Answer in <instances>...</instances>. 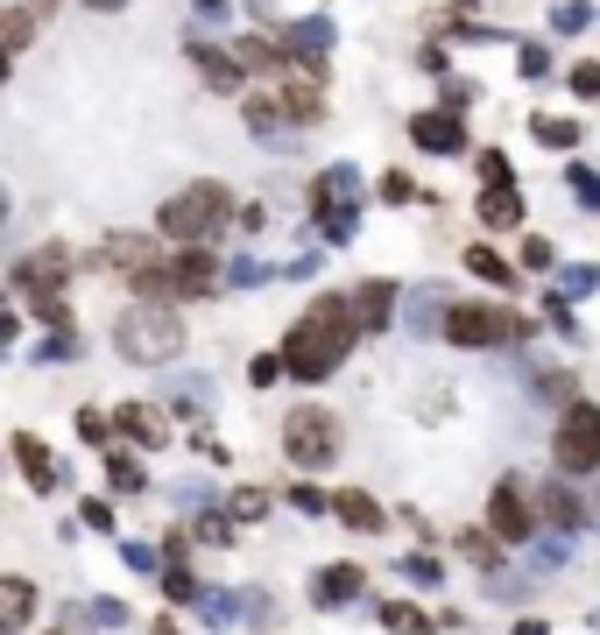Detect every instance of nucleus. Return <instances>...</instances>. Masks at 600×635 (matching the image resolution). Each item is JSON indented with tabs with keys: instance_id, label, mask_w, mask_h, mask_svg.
Returning a JSON list of instances; mask_svg holds the SVG:
<instances>
[{
	"instance_id": "nucleus-1",
	"label": "nucleus",
	"mask_w": 600,
	"mask_h": 635,
	"mask_svg": "<svg viewBox=\"0 0 600 635\" xmlns=\"http://www.w3.org/2000/svg\"><path fill=\"white\" fill-rule=\"evenodd\" d=\"M353 346V311L347 297H319V304L304 311V325H290V339H283V374H297V382H325V374L347 360Z\"/></svg>"
},
{
	"instance_id": "nucleus-2",
	"label": "nucleus",
	"mask_w": 600,
	"mask_h": 635,
	"mask_svg": "<svg viewBox=\"0 0 600 635\" xmlns=\"http://www.w3.org/2000/svg\"><path fill=\"white\" fill-rule=\"evenodd\" d=\"M113 346L128 360H142V368H156V360H177L184 354V325H177V311L170 304H128L120 311V325H113Z\"/></svg>"
},
{
	"instance_id": "nucleus-3",
	"label": "nucleus",
	"mask_w": 600,
	"mask_h": 635,
	"mask_svg": "<svg viewBox=\"0 0 600 635\" xmlns=\"http://www.w3.org/2000/svg\"><path fill=\"white\" fill-rule=\"evenodd\" d=\"M227 219H233V199H227V184H213V177H205V184H184L170 205H163V233H170L177 248H191V240H213Z\"/></svg>"
},
{
	"instance_id": "nucleus-4",
	"label": "nucleus",
	"mask_w": 600,
	"mask_h": 635,
	"mask_svg": "<svg viewBox=\"0 0 600 635\" xmlns=\"http://www.w3.org/2000/svg\"><path fill=\"white\" fill-rule=\"evenodd\" d=\"M64 276H71V254L64 248H36V254H22V262H14V290L28 297V311H36L43 325H71Z\"/></svg>"
},
{
	"instance_id": "nucleus-5",
	"label": "nucleus",
	"mask_w": 600,
	"mask_h": 635,
	"mask_svg": "<svg viewBox=\"0 0 600 635\" xmlns=\"http://www.w3.org/2000/svg\"><path fill=\"white\" fill-rule=\"evenodd\" d=\"M283 452H290L304 474H319V466L339 459V417L319 410V403H304V410L283 417Z\"/></svg>"
},
{
	"instance_id": "nucleus-6",
	"label": "nucleus",
	"mask_w": 600,
	"mask_h": 635,
	"mask_svg": "<svg viewBox=\"0 0 600 635\" xmlns=\"http://www.w3.org/2000/svg\"><path fill=\"white\" fill-rule=\"evenodd\" d=\"M445 339L453 346H508V339H523V317L508 304H453L445 311Z\"/></svg>"
},
{
	"instance_id": "nucleus-7",
	"label": "nucleus",
	"mask_w": 600,
	"mask_h": 635,
	"mask_svg": "<svg viewBox=\"0 0 600 635\" xmlns=\"http://www.w3.org/2000/svg\"><path fill=\"white\" fill-rule=\"evenodd\" d=\"M551 459H559V474L573 480V474H593L600 466V410L593 403H573L559 423V438H551Z\"/></svg>"
},
{
	"instance_id": "nucleus-8",
	"label": "nucleus",
	"mask_w": 600,
	"mask_h": 635,
	"mask_svg": "<svg viewBox=\"0 0 600 635\" xmlns=\"http://www.w3.org/2000/svg\"><path fill=\"white\" fill-rule=\"evenodd\" d=\"M219 283H227V276H219V262H213L205 240H191L177 262H163V297H213Z\"/></svg>"
},
{
	"instance_id": "nucleus-9",
	"label": "nucleus",
	"mask_w": 600,
	"mask_h": 635,
	"mask_svg": "<svg viewBox=\"0 0 600 635\" xmlns=\"http://www.w3.org/2000/svg\"><path fill=\"white\" fill-rule=\"evenodd\" d=\"M488 529L502 543H523L537 529V508H530V488H523V480H502V488L488 494Z\"/></svg>"
},
{
	"instance_id": "nucleus-10",
	"label": "nucleus",
	"mask_w": 600,
	"mask_h": 635,
	"mask_svg": "<svg viewBox=\"0 0 600 635\" xmlns=\"http://www.w3.org/2000/svg\"><path fill=\"white\" fill-rule=\"evenodd\" d=\"M410 142L431 148V156H459V148H467V128H459L453 106H439V113H417L410 120Z\"/></svg>"
},
{
	"instance_id": "nucleus-11",
	"label": "nucleus",
	"mask_w": 600,
	"mask_h": 635,
	"mask_svg": "<svg viewBox=\"0 0 600 635\" xmlns=\"http://www.w3.org/2000/svg\"><path fill=\"white\" fill-rule=\"evenodd\" d=\"M113 431H120V438H134L142 452L170 445V417H163V410H148V403H128V410H113Z\"/></svg>"
},
{
	"instance_id": "nucleus-12",
	"label": "nucleus",
	"mask_w": 600,
	"mask_h": 635,
	"mask_svg": "<svg viewBox=\"0 0 600 635\" xmlns=\"http://www.w3.org/2000/svg\"><path fill=\"white\" fill-rule=\"evenodd\" d=\"M347 311H353V332H382L388 311H396V283H360L347 297Z\"/></svg>"
},
{
	"instance_id": "nucleus-13",
	"label": "nucleus",
	"mask_w": 600,
	"mask_h": 635,
	"mask_svg": "<svg viewBox=\"0 0 600 635\" xmlns=\"http://www.w3.org/2000/svg\"><path fill=\"white\" fill-rule=\"evenodd\" d=\"M360 586H368V579H360V565H325L319 579H311V600H319V608H339V600H353Z\"/></svg>"
},
{
	"instance_id": "nucleus-14",
	"label": "nucleus",
	"mask_w": 600,
	"mask_h": 635,
	"mask_svg": "<svg viewBox=\"0 0 600 635\" xmlns=\"http://www.w3.org/2000/svg\"><path fill=\"white\" fill-rule=\"evenodd\" d=\"M28 614H36V586H28V579H0V635L28 628Z\"/></svg>"
},
{
	"instance_id": "nucleus-15",
	"label": "nucleus",
	"mask_w": 600,
	"mask_h": 635,
	"mask_svg": "<svg viewBox=\"0 0 600 635\" xmlns=\"http://www.w3.org/2000/svg\"><path fill=\"white\" fill-rule=\"evenodd\" d=\"M516 219H523V191L516 184H488V199H480V226L502 233V226H516Z\"/></svg>"
},
{
	"instance_id": "nucleus-16",
	"label": "nucleus",
	"mask_w": 600,
	"mask_h": 635,
	"mask_svg": "<svg viewBox=\"0 0 600 635\" xmlns=\"http://www.w3.org/2000/svg\"><path fill=\"white\" fill-rule=\"evenodd\" d=\"M14 466L28 474V488H43V494L57 488V459L43 452V438H14Z\"/></svg>"
},
{
	"instance_id": "nucleus-17",
	"label": "nucleus",
	"mask_w": 600,
	"mask_h": 635,
	"mask_svg": "<svg viewBox=\"0 0 600 635\" xmlns=\"http://www.w3.org/2000/svg\"><path fill=\"white\" fill-rule=\"evenodd\" d=\"M191 57H199V71L219 85V93H233V85H240V64H233L227 50H213V43H191Z\"/></svg>"
},
{
	"instance_id": "nucleus-18",
	"label": "nucleus",
	"mask_w": 600,
	"mask_h": 635,
	"mask_svg": "<svg viewBox=\"0 0 600 635\" xmlns=\"http://www.w3.org/2000/svg\"><path fill=\"white\" fill-rule=\"evenodd\" d=\"M537 508H544V516L559 523V529H579V516H587V508L573 502V488H565V474H559V480H551V488H544V502H537Z\"/></svg>"
},
{
	"instance_id": "nucleus-19",
	"label": "nucleus",
	"mask_w": 600,
	"mask_h": 635,
	"mask_svg": "<svg viewBox=\"0 0 600 635\" xmlns=\"http://www.w3.org/2000/svg\"><path fill=\"white\" fill-rule=\"evenodd\" d=\"M339 523L347 529H360V537H374V529H382V502H368V494H339Z\"/></svg>"
},
{
	"instance_id": "nucleus-20",
	"label": "nucleus",
	"mask_w": 600,
	"mask_h": 635,
	"mask_svg": "<svg viewBox=\"0 0 600 635\" xmlns=\"http://www.w3.org/2000/svg\"><path fill=\"white\" fill-rule=\"evenodd\" d=\"M530 134H537L544 148H573V142H579V128H573V120H559V113H537Z\"/></svg>"
},
{
	"instance_id": "nucleus-21",
	"label": "nucleus",
	"mask_w": 600,
	"mask_h": 635,
	"mask_svg": "<svg viewBox=\"0 0 600 635\" xmlns=\"http://www.w3.org/2000/svg\"><path fill=\"white\" fill-rule=\"evenodd\" d=\"M453 543L473 558V565H494V558H502V537H494V529H459Z\"/></svg>"
},
{
	"instance_id": "nucleus-22",
	"label": "nucleus",
	"mask_w": 600,
	"mask_h": 635,
	"mask_svg": "<svg viewBox=\"0 0 600 635\" xmlns=\"http://www.w3.org/2000/svg\"><path fill=\"white\" fill-rule=\"evenodd\" d=\"M467 268H473L480 283H508V276H516V268H508V262H502V254H494V248H467Z\"/></svg>"
},
{
	"instance_id": "nucleus-23",
	"label": "nucleus",
	"mask_w": 600,
	"mask_h": 635,
	"mask_svg": "<svg viewBox=\"0 0 600 635\" xmlns=\"http://www.w3.org/2000/svg\"><path fill=\"white\" fill-rule=\"evenodd\" d=\"M107 480H113L120 494H142V459H128V452H113V459H107Z\"/></svg>"
},
{
	"instance_id": "nucleus-24",
	"label": "nucleus",
	"mask_w": 600,
	"mask_h": 635,
	"mask_svg": "<svg viewBox=\"0 0 600 635\" xmlns=\"http://www.w3.org/2000/svg\"><path fill=\"white\" fill-rule=\"evenodd\" d=\"M382 622H388V628H396V635H431V614H417V608H403V600H396V608H382Z\"/></svg>"
},
{
	"instance_id": "nucleus-25",
	"label": "nucleus",
	"mask_w": 600,
	"mask_h": 635,
	"mask_svg": "<svg viewBox=\"0 0 600 635\" xmlns=\"http://www.w3.org/2000/svg\"><path fill=\"white\" fill-rule=\"evenodd\" d=\"M71 354H79V332H71V325H57L50 339L36 346V360H71Z\"/></svg>"
},
{
	"instance_id": "nucleus-26",
	"label": "nucleus",
	"mask_w": 600,
	"mask_h": 635,
	"mask_svg": "<svg viewBox=\"0 0 600 635\" xmlns=\"http://www.w3.org/2000/svg\"><path fill=\"white\" fill-rule=\"evenodd\" d=\"M290 502L304 508V516H325V508H333V494H325V488H311V480H304V488H290Z\"/></svg>"
},
{
	"instance_id": "nucleus-27",
	"label": "nucleus",
	"mask_w": 600,
	"mask_h": 635,
	"mask_svg": "<svg viewBox=\"0 0 600 635\" xmlns=\"http://www.w3.org/2000/svg\"><path fill=\"white\" fill-rule=\"evenodd\" d=\"M28 43V14H0V50H22Z\"/></svg>"
},
{
	"instance_id": "nucleus-28",
	"label": "nucleus",
	"mask_w": 600,
	"mask_h": 635,
	"mask_svg": "<svg viewBox=\"0 0 600 635\" xmlns=\"http://www.w3.org/2000/svg\"><path fill=\"white\" fill-rule=\"evenodd\" d=\"M163 586H170V600H199V579H191L184 565H170V572H163Z\"/></svg>"
},
{
	"instance_id": "nucleus-29",
	"label": "nucleus",
	"mask_w": 600,
	"mask_h": 635,
	"mask_svg": "<svg viewBox=\"0 0 600 635\" xmlns=\"http://www.w3.org/2000/svg\"><path fill=\"white\" fill-rule=\"evenodd\" d=\"M107 431H113V423L99 410H79V438H85V445H107Z\"/></svg>"
},
{
	"instance_id": "nucleus-30",
	"label": "nucleus",
	"mask_w": 600,
	"mask_h": 635,
	"mask_svg": "<svg viewBox=\"0 0 600 635\" xmlns=\"http://www.w3.org/2000/svg\"><path fill=\"white\" fill-rule=\"evenodd\" d=\"M85 622H93V628H120V622H128V608H120V600H93Z\"/></svg>"
},
{
	"instance_id": "nucleus-31",
	"label": "nucleus",
	"mask_w": 600,
	"mask_h": 635,
	"mask_svg": "<svg viewBox=\"0 0 600 635\" xmlns=\"http://www.w3.org/2000/svg\"><path fill=\"white\" fill-rule=\"evenodd\" d=\"M276 374H283V360H276V354H254V368H248V382H254V388H268Z\"/></svg>"
},
{
	"instance_id": "nucleus-32",
	"label": "nucleus",
	"mask_w": 600,
	"mask_h": 635,
	"mask_svg": "<svg viewBox=\"0 0 600 635\" xmlns=\"http://www.w3.org/2000/svg\"><path fill=\"white\" fill-rule=\"evenodd\" d=\"M199 600H205V622H213V628L233 622V600H227V594H199Z\"/></svg>"
},
{
	"instance_id": "nucleus-33",
	"label": "nucleus",
	"mask_w": 600,
	"mask_h": 635,
	"mask_svg": "<svg viewBox=\"0 0 600 635\" xmlns=\"http://www.w3.org/2000/svg\"><path fill=\"white\" fill-rule=\"evenodd\" d=\"M199 537L205 543H233V523L227 516H199Z\"/></svg>"
},
{
	"instance_id": "nucleus-34",
	"label": "nucleus",
	"mask_w": 600,
	"mask_h": 635,
	"mask_svg": "<svg viewBox=\"0 0 600 635\" xmlns=\"http://www.w3.org/2000/svg\"><path fill=\"white\" fill-rule=\"evenodd\" d=\"M573 93H579V99L600 93V64H579V71H573Z\"/></svg>"
},
{
	"instance_id": "nucleus-35",
	"label": "nucleus",
	"mask_w": 600,
	"mask_h": 635,
	"mask_svg": "<svg viewBox=\"0 0 600 635\" xmlns=\"http://www.w3.org/2000/svg\"><path fill=\"white\" fill-rule=\"evenodd\" d=\"M523 268H551V240H523Z\"/></svg>"
},
{
	"instance_id": "nucleus-36",
	"label": "nucleus",
	"mask_w": 600,
	"mask_h": 635,
	"mask_svg": "<svg viewBox=\"0 0 600 635\" xmlns=\"http://www.w3.org/2000/svg\"><path fill=\"white\" fill-rule=\"evenodd\" d=\"M262 508H268V494H254V488H248V494H233V516H240V523L262 516Z\"/></svg>"
},
{
	"instance_id": "nucleus-37",
	"label": "nucleus",
	"mask_w": 600,
	"mask_h": 635,
	"mask_svg": "<svg viewBox=\"0 0 600 635\" xmlns=\"http://www.w3.org/2000/svg\"><path fill=\"white\" fill-rule=\"evenodd\" d=\"M480 184H508V163L502 156H480Z\"/></svg>"
},
{
	"instance_id": "nucleus-38",
	"label": "nucleus",
	"mask_w": 600,
	"mask_h": 635,
	"mask_svg": "<svg viewBox=\"0 0 600 635\" xmlns=\"http://www.w3.org/2000/svg\"><path fill=\"white\" fill-rule=\"evenodd\" d=\"M85 529H113V508L107 502H85Z\"/></svg>"
},
{
	"instance_id": "nucleus-39",
	"label": "nucleus",
	"mask_w": 600,
	"mask_h": 635,
	"mask_svg": "<svg viewBox=\"0 0 600 635\" xmlns=\"http://www.w3.org/2000/svg\"><path fill=\"white\" fill-rule=\"evenodd\" d=\"M516 635H551V628L544 622H516Z\"/></svg>"
},
{
	"instance_id": "nucleus-40",
	"label": "nucleus",
	"mask_w": 600,
	"mask_h": 635,
	"mask_svg": "<svg viewBox=\"0 0 600 635\" xmlns=\"http://www.w3.org/2000/svg\"><path fill=\"white\" fill-rule=\"evenodd\" d=\"M85 8H128V0H85Z\"/></svg>"
},
{
	"instance_id": "nucleus-41",
	"label": "nucleus",
	"mask_w": 600,
	"mask_h": 635,
	"mask_svg": "<svg viewBox=\"0 0 600 635\" xmlns=\"http://www.w3.org/2000/svg\"><path fill=\"white\" fill-rule=\"evenodd\" d=\"M0 79H8V50H0Z\"/></svg>"
},
{
	"instance_id": "nucleus-42",
	"label": "nucleus",
	"mask_w": 600,
	"mask_h": 635,
	"mask_svg": "<svg viewBox=\"0 0 600 635\" xmlns=\"http://www.w3.org/2000/svg\"><path fill=\"white\" fill-rule=\"evenodd\" d=\"M0 219H8V191H0Z\"/></svg>"
},
{
	"instance_id": "nucleus-43",
	"label": "nucleus",
	"mask_w": 600,
	"mask_h": 635,
	"mask_svg": "<svg viewBox=\"0 0 600 635\" xmlns=\"http://www.w3.org/2000/svg\"><path fill=\"white\" fill-rule=\"evenodd\" d=\"M459 8H473V0H459Z\"/></svg>"
}]
</instances>
